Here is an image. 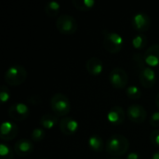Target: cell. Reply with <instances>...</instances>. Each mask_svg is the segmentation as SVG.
<instances>
[{"label": "cell", "instance_id": "cell-3", "mask_svg": "<svg viewBox=\"0 0 159 159\" xmlns=\"http://www.w3.org/2000/svg\"><path fill=\"white\" fill-rule=\"evenodd\" d=\"M50 107L56 116H65L71 110V103L66 95L56 93L50 99Z\"/></svg>", "mask_w": 159, "mask_h": 159}, {"label": "cell", "instance_id": "cell-11", "mask_svg": "<svg viewBox=\"0 0 159 159\" xmlns=\"http://www.w3.org/2000/svg\"><path fill=\"white\" fill-rule=\"evenodd\" d=\"M19 128L18 126L11 121H5L1 125L0 130V138L3 141L8 142L15 139L18 135Z\"/></svg>", "mask_w": 159, "mask_h": 159}, {"label": "cell", "instance_id": "cell-10", "mask_svg": "<svg viewBox=\"0 0 159 159\" xmlns=\"http://www.w3.org/2000/svg\"><path fill=\"white\" fill-rule=\"evenodd\" d=\"M139 80L141 85L145 89H151L157 82V75L153 68L146 66L139 71Z\"/></svg>", "mask_w": 159, "mask_h": 159}, {"label": "cell", "instance_id": "cell-22", "mask_svg": "<svg viewBox=\"0 0 159 159\" xmlns=\"http://www.w3.org/2000/svg\"><path fill=\"white\" fill-rule=\"evenodd\" d=\"M14 158V149H12L8 144L2 143L0 144V159Z\"/></svg>", "mask_w": 159, "mask_h": 159}, {"label": "cell", "instance_id": "cell-34", "mask_svg": "<svg viewBox=\"0 0 159 159\" xmlns=\"http://www.w3.org/2000/svg\"><path fill=\"white\" fill-rule=\"evenodd\" d=\"M41 159H47V158H41Z\"/></svg>", "mask_w": 159, "mask_h": 159}, {"label": "cell", "instance_id": "cell-14", "mask_svg": "<svg viewBox=\"0 0 159 159\" xmlns=\"http://www.w3.org/2000/svg\"><path fill=\"white\" fill-rule=\"evenodd\" d=\"M143 56L147 66L151 68L159 66V44H155L149 47Z\"/></svg>", "mask_w": 159, "mask_h": 159}, {"label": "cell", "instance_id": "cell-4", "mask_svg": "<svg viewBox=\"0 0 159 159\" xmlns=\"http://www.w3.org/2000/svg\"><path fill=\"white\" fill-rule=\"evenodd\" d=\"M103 47L104 48L112 54H116L123 48L124 39L123 37L115 32H108L103 30Z\"/></svg>", "mask_w": 159, "mask_h": 159}, {"label": "cell", "instance_id": "cell-16", "mask_svg": "<svg viewBox=\"0 0 159 159\" xmlns=\"http://www.w3.org/2000/svg\"><path fill=\"white\" fill-rule=\"evenodd\" d=\"M86 69L92 76H99L103 72V62L100 58L91 57L87 61Z\"/></svg>", "mask_w": 159, "mask_h": 159}, {"label": "cell", "instance_id": "cell-13", "mask_svg": "<svg viewBox=\"0 0 159 159\" xmlns=\"http://www.w3.org/2000/svg\"><path fill=\"white\" fill-rule=\"evenodd\" d=\"M126 118V113L124 109L121 106H113L108 114H107V120L110 124L114 126H118L121 125Z\"/></svg>", "mask_w": 159, "mask_h": 159}, {"label": "cell", "instance_id": "cell-33", "mask_svg": "<svg viewBox=\"0 0 159 159\" xmlns=\"http://www.w3.org/2000/svg\"><path fill=\"white\" fill-rule=\"evenodd\" d=\"M110 159H121V158H118V157H112V158Z\"/></svg>", "mask_w": 159, "mask_h": 159}, {"label": "cell", "instance_id": "cell-15", "mask_svg": "<svg viewBox=\"0 0 159 159\" xmlns=\"http://www.w3.org/2000/svg\"><path fill=\"white\" fill-rule=\"evenodd\" d=\"M34 151V144L32 142L26 139L19 140L14 144V152L19 157H28Z\"/></svg>", "mask_w": 159, "mask_h": 159}, {"label": "cell", "instance_id": "cell-28", "mask_svg": "<svg viewBox=\"0 0 159 159\" xmlns=\"http://www.w3.org/2000/svg\"><path fill=\"white\" fill-rule=\"evenodd\" d=\"M150 125L154 128L159 127V111L155 112L150 117Z\"/></svg>", "mask_w": 159, "mask_h": 159}, {"label": "cell", "instance_id": "cell-31", "mask_svg": "<svg viewBox=\"0 0 159 159\" xmlns=\"http://www.w3.org/2000/svg\"><path fill=\"white\" fill-rule=\"evenodd\" d=\"M151 159H159V150L158 151H157V152L153 155V157H152V158Z\"/></svg>", "mask_w": 159, "mask_h": 159}, {"label": "cell", "instance_id": "cell-21", "mask_svg": "<svg viewBox=\"0 0 159 159\" xmlns=\"http://www.w3.org/2000/svg\"><path fill=\"white\" fill-rule=\"evenodd\" d=\"M147 41L148 40H147V37H146L145 34H138L132 39V47L137 50L143 49L147 45Z\"/></svg>", "mask_w": 159, "mask_h": 159}, {"label": "cell", "instance_id": "cell-1", "mask_svg": "<svg viewBox=\"0 0 159 159\" xmlns=\"http://www.w3.org/2000/svg\"><path fill=\"white\" fill-rule=\"evenodd\" d=\"M129 147V140L120 134L112 135L105 143V151L113 157H120L127 153Z\"/></svg>", "mask_w": 159, "mask_h": 159}, {"label": "cell", "instance_id": "cell-29", "mask_svg": "<svg viewBox=\"0 0 159 159\" xmlns=\"http://www.w3.org/2000/svg\"><path fill=\"white\" fill-rule=\"evenodd\" d=\"M28 102L33 104V105H37L40 103V99L38 96H31L29 99H28Z\"/></svg>", "mask_w": 159, "mask_h": 159}, {"label": "cell", "instance_id": "cell-32", "mask_svg": "<svg viewBox=\"0 0 159 159\" xmlns=\"http://www.w3.org/2000/svg\"><path fill=\"white\" fill-rule=\"evenodd\" d=\"M156 105H157V109H158L159 111V93L156 97Z\"/></svg>", "mask_w": 159, "mask_h": 159}, {"label": "cell", "instance_id": "cell-17", "mask_svg": "<svg viewBox=\"0 0 159 159\" xmlns=\"http://www.w3.org/2000/svg\"><path fill=\"white\" fill-rule=\"evenodd\" d=\"M58 116L51 114H45L40 118V125L45 129H51L59 124Z\"/></svg>", "mask_w": 159, "mask_h": 159}, {"label": "cell", "instance_id": "cell-2", "mask_svg": "<svg viewBox=\"0 0 159 159\" xmlns=\"http://www.w3.org/2000/svg\"><path fill=\"white\" fill-rule=\"evenodd\" d=\"M27 78V71L21 65H12L7 69L4 75L6 83L11 87L23 84Z\"/></svg>", "mask_w": 159, "mask_h": 159}, {"label": "cell", "instance_id": "cell-27", "mask_svg": "<svg viewBox=\"0 0 159 159\" xmlns=\"http://www.w3.org/2000/svg\"><path fill=\"white\" fill-rule=\"evenodd\" d=\"M150 142L154 146L159 147V129H156L151 133Z\"/></svg>", "mask_w": 159, "mask_h": 159}, {"label": "cell", "instance_id": "cell-26", "mask_svg": "<svg viewBox=\"0 0 159 159\" xmlns=\"http://www.w3.org/2000/svg\"><path fill=\"white\" fill-rule=\"evenodd\" d=\"M9 97H10V94H9V90H8L7 87L2 86L1 89H0V100H1V102L2 103H6L7 102H8Z\"/></svg>", "mask_w": 159, "mask_h": 159}, {"label": "cell", "instance_id": "cell-12", "mask_svg": "<svg viewBox=\"0 0 159 159\" xmlns=\"http://www.w3.org/2000/svg\"><path fill=\"white\" fill-rule=\"evenodd\" d=\"M59 128L64 135L72 136L77 132L79 124L75 119L72 117H63L60 120Z\"/></svg>", "mask_w": 159, "mask_h": 159}, {"label": "cell", "instance_id": "cell-24", "mask_svg": "<svg viewBox=\"0 0 159 159\" xmlns=\"http://www.w3.org/2000/svg\"><path fill=\"white\" fill-rule=\"evenodd\" d=\"M132 59H133V61H134V63H135V65H136V67H137V69L139 71L147 66V64H146V62L144 61V56L142 53H140V52L134 53Z\"/></svg>", "mask_w": 159, "mask_h": 159}, {"label": "cell", "instance_id": "cell-8", "mask_svg": "<svg viewBox=\"0 0 159 159\" xmlns=\"http://www.w3.org/2000/svg\"><path fill=\"white\" fill-rule=\"evenodd\" d=\"M128 118L136 124L143 123L147 117V112L143 106L140 104H132L127 110Z\"/></svg>", "mask_w": 159, "mask_h": 159}, {"label": "cell", "instance_id": "cell-18", "mask_svg": "<svg viewBox=\"0 0 159 159\" xmlns=\"http://www.w3.org/2000/svg\"><path fill=\"white\" fill-rule=\"evenodd\" d=\"M88 144L92 151L97 152V153L103 151V149L105 148L104 142L99 135H91L89 138Z\"/></svg>", "mask_w": 159, "mask_h": 159}, {"label": "cell", "instance_id": "cell-19", "mask_svg": "<svg viewBox=\"0 0 159 159\" xmlns=\"http://www.w3.org/2000/svg\"><path fill=\"white\" fill-rule=\"evenodd\" d=\"M72 4L80 11H89L94 7L96 2L94 0H73Z\"/></svg>", "mask_w": 159, "mask_h": 159}, {"label": "cell", "instance_id": "cell-9", "mask_svg": "<svg viewBox=\"0 0 159 159\" xmlns=\"http://www.w3.org/2000/svg\"><path fill=\"white\" fill-rule=\"evenodd\" d=\"M132 26L140 34H143L150 29L151 26V19L149 15L143 12L136 13L132 18Z\"/></svg>", "mask_w": 159, "mask_h": 159}, {"label": "cell", "instance_id": "cell-5", "mask_svg": "<svg viewBox=\"0 0 159 159\" xmlns=\"http://www.w3.org/2000/svg\"><path fill=\"white\" fill-rule=\"evenodd\" d=\"M56 28L61 34L65 35H71L77 31V21L73 16L68 14H62L57 18Z\"/></svg>", "mask_w": 159, "mask_h": 159}, {"label": "cell", "instance_id": "cell-7", "mask_svg": "<svg viewBox=\"0 0 159 159\" xmlns=\"http://www.w3.org/2000/svg\"><path fill=\"white\" fill-rule=\"evenodd\" d=\"M7 114L8 116L14 121H23L30 116V109L25 103L16 102L9 106Z\"/></svg>", "mask_w": 159, "mask_h": 159}, {"label": "cell", "instance_id": "cell-25", "mask_svg": "<svg viewBox=\"0 0 159 159\" xmlns=\"http://www.w3.org/2000/svg\"><path fill=\"white\" fill-rule=\"evenodd\" d=\"M31 137H32V140L35 143H40L42 142L45 137H46V131L44 129H41V128H36L34 129L33 131H32V134H31Z\"/></svg>", "mask_w": 159, "mask_h": 159}, {"label": "cell", "instance_id": "cell-20", "mask_svg": "<svg viewBox=\"0 0 159 159\" xmlns=\"http://www.w3.org/2000/svg\"><path fill=\"white\" fill-rule=\"evenodd\" d=\"M60 9H61V5L56 1L48 2L44 7V10L48 17H56L59 14Z\"/></svg>", "mask_w": 159, "mask_h": 159}, {"label": "cell", "instance_id": "cell-23", "mask_svg": "<svg viewBox=\"0 0 159 159\" xmlns=\"http://www.w3.org/2000/svg\"><path fill=\"white\" fill-rule=\"evenodd\" d=\"M127 96L130 100H139L142 97V91L141 89L136 86H130L126 90Z\"/></svg>", "mask_w": 159, "mask_h": 159}, {"label": "cell", "instance_id": "cell-30", "mask_svg": "<svg viewBox=\"0 0 159 159\" xmlns=\"http://www.w3.org/2000/svg\"><path fill=\"white\" fill-rule=\"evenodd\" d=\"M127 159H141V156L136 152H132V153L128 155Z\"/></svg>", "mask_w": 159, "mask_h": 159}, {"label": "cell", "instance_id": "cell-6", "mask_svg": "<svg viewBox=\"0 0 159 159\" xmlns=\"http://www.w3.org/2000/svg\"><path fill=\"white\" fill-rule=\"evenodd\" d=\"M129 81V76L127 72L120 68L116 67L114 68L109 74V82L113 88L116 89H123L127 87Z\"/></svg>", "mask_w": 159, "mask_h": 159}]
</instances>
